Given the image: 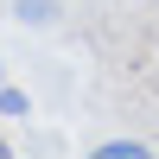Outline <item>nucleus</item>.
Masks as SVG:
<instances>
[{"instance_id": "nucleus-3", "label": "nucleus", "mask_w": 159, "mask_h": 159, "mask_svg": "<svg viewBox=\"0 0 159 159\" xmlns=\"http://www.w3.org/2000/svg\"><path fill=\"white\" fill-rule=\"evenodd\" d=\"M0 115H25V96H19V89H0Z\"/></svg>"}, {"instance_id": "nucleus-1", "label": "nucleus", "mask_w": 159, "mask_h": 159, "mask_svg": "<svg viewBox=\"0 0 159 159\" xmlns=\"http://www.w3.org/2000/svg\"><path fill=\"white\" fill-rule=\"evenodd\" d=\"M13 13H19L25 25H51L57 19V0H13Z\"/></svg>"}, {"instance_id": "nucleus-2", "label": "nucleus", "mask_w": 159, "mask_h": 159, "mask_svg": "<svg viewBox=\"0 0 159 159\" xmlns=\"http://www.w3.org/2000/svg\"><path fill=\"white\" fill-rule=\"evenodd\" d=\"M102 159H147V140H108Z\"/></svg>"}, {"instance_id": "nucleus-4", "label": "nucleus", "mask_w": 159, "mask_h": 159, "mask_svg": "<svg viewBox=\"0 0 159 159\" xmlns=\"http://www.w3.org/2000/svg\"><path fill=\"white\" fill-rule=\"evenodd\" d=\"M0 153H7V140H0Z\"/></svg>"}]
</instances>
